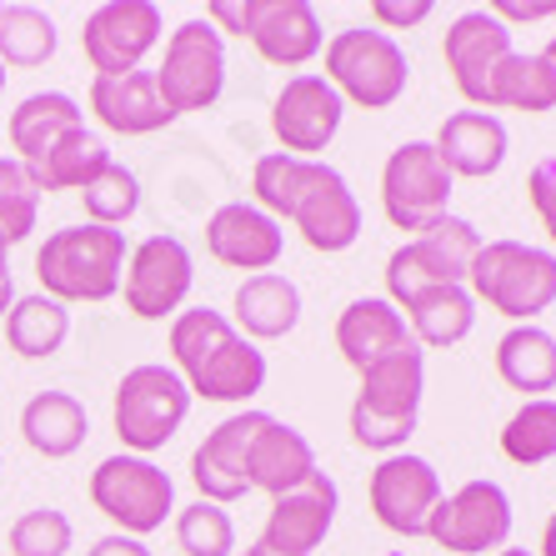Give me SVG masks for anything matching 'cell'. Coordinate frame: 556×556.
Instances as JSON below:
<instances>
[{"label":"cell","mask_w":556,"mask_h":556,"mask_svg":"<svg viewBox=\"0 0 556 556\" xmlns=\"http://www.w3.org/2000/svg\"><path fill=\"white\" fill-rule=\"evenodd\" d=\"M256 206L271 220H291L311 251H351L362 236V201L346 186L337 166L326 161H301L286 151H266L251 170Z\"/></svg>","instance_id":"1"},{"label":"cell","mask_w":556,"mask_h":556,"mask_svg":"<svg viewBox=\"0 0 556 556\" xmlns=\"http://www.w3.org/2000/svg\"><path fill=\"white\" fill-rule=\"evenodd\" d=\"M170 362L186 391L201 402L236 406L266 387V356L256 351V341H247L211 306H191L170 321Z\"/></svg>","instance_id":"2"},{"label":"cell","mask_w":556,"mask_h":556,"mask_svg":"<svg viewBox=\"0 0 556 556\" xmlns=\"http://www.w3.org/2000/svg\"><path fill=\"white\" fill-rule=\"evenodd\" d=\"M427 396V351L406 346L362 371V391L351 402V441L366 452L396 456L412 441Z\"/></svg>","instance_id":"3"},{"label":"cell","mask_w":556,"mask_h":556,"mask_svg":"<svg viewBox=\"0 0 556 556\" xmlns=\"http://www.w3.org/2000/svg\"><path fill=\"white\" fill-rule=\"evenodd\" d=\"M126 231L111 226H61L36 251V276L51 301H111L126 276Z\"/></svg>","instance_id":"4"},{"label":"cell","mask_w":556,"mask_h":556,"mask_svg":"<svg viewBox=\"0 0 556 556\" xmlns=\"http://www.w3.org/2000/svg\"><path fill=\"white\" fill-rule=\"evenodd\" d=\"M466 291L481 306L502 311L506 321L531 326L556 301V251L527 247V241H481Z\"/></svg>","instance_id":"5"},{"label":"cell","mask_w":556,"mask_h":556,"mask_svg":"<svg viewBox=\"0 0 556 556\" xmlns=\"http://www.w3.org/2000/svg\"><path fill=\"white\" fill-rule=\"evenodd\" d=\"M477 251H481V231L466 216L446 211V216H437L431 226H421L406 247L391 251L387 301L402 311L406 301H416L421 291H431V286H466V271H471Z\"/></svg>","instance_id":"6"},{"label":"cell","mask_w":556,"mask_h":556,"mask_svg":"<svg viewBox=\"0 0 556 556\" xmlns=\"http://www.w3.org/2000/svg\"><path fill=\"white\" fill-rule=\"evenodd\" d=\"M326 80L337 86L341 101L362 105V111H387L406 96L412 61L387 30L351 26L326 40Z\"/></svg>","instance_id":"7"},{"label":"cell","mask_w":556,"mask_h":556,"mask_svg":"<svg viewBox=\"0 0 556 556\" xmlns=\"http://www.w3.org/2000/svg\"><path fill=\"white\" fill-rule=\"evenodd\" d=\"M186 412H191V391L176 376V366H161V362L130 366L116 387V402H111L116 437L126 441L130 456L161 452L186 427Z\"/></svg>","instance_id":"8"},{"label":"cell","mask_w":556,"mask_h":556,"mask_svg":"<svg viewBox=\"0 0 556 556\" xmlns=\"http://www.w3.org/2000/svg\"><path fill=\"white\" fill-rule=\"evenodd\" d=\"M91 502L101 517H111L121 527V536H151L166 527V517L176 511V486L151 456H105L91 471Z\"/></svg>","instance_id":"9"},{"label":"cell","mask_w":556,"mask_h":556,"mask_svg":"<svg viewBox=\"0 0 556 556\" xmlns=\"http://www.w3.org/2000/svg\"><path fill=\"white\" fill-rule=\"evenodd\" d=\"M161 101L170 105V116H191V111H211L226 91V40L211 21H181L166 40V61L155 71Z\"/></svg>","instance_id":"10"},{"label":"cell","mask_w":556,"mask_h":556,"mask_svg":"<svg viewBox=\"0 0 556 556\" xmlns=\"http://www.w3.org/2000/svg\"><path fill=\"white\" fill-rule=\"evenodd\" d=\"M452 170L431 141H402L381 166V211L396 231H421L437 216H446L452 201Z\"/></svg>","instance_id":"11"},{"label":"cell","mask_w":556,"mask_h":556,"mask_svg":"<svg viewBox=\"0 0 556 556\" xmlns=\"http://www.w3.org/2000/svg\"><path fill=\"white\" fill-rule=\"evenodd\" d=\"M427 536L452 556H496L511 536V496L502 481H466L452 496H441L427 521Z\"/></svg>","instance_id":"12"},{"label":"cell","mask_w":556,"mask_h":556,"mask_svg":"<svg viewBox=\"0 0 556 556\" xmlns=\"http://www.w3.org/2000/svg\"><path fill=\"white\" fill-rule=\"evenodd\" d=\"M191 281H195V261L181 236H166V231L146 236L141 247L126 256V276H121L126 311L141 316V321L181 316L186 296H191Z\"/></svg>","instance_id":"13"},{"label":"cell","mask_w":556,"mask_h":556,"mask_svg":"<svg viewBox=\"0 0 556 556\" xmlns=\"http://www.w3.org/2000/svg\"><path fill=\"white\" fill-rule=\"evenodd\" d=\"M161 30H166V21H161L155 0H105L86 15L80 51H86L96 76H126V71H141Z\"/></svg>","instance_id":"14"},{"label":"cell","mask_w":556,"mask_h":556,"mask_svg":"<svg viewBox=\"0 0 556 556\" xmlns=\"http://www.w3.org/2000/svg\"><path fill=\"white\" fill-rule=\"evenodd\" d=\"M341 121H346V101L337 96V86L316 71H301L276 91L271 101V130L281 141L286 155H301V161H316L326 146L337 141Z\"/></svg>","instance_id":"15"},{"label":"cell","mask_w":556,"mask_h":556,"mask_svg":"<svg viewBox=\"0 0 556 556\" xmlns=\"http://www.w3.org/2000/svg\"><path fill=\"white\" fill-rule=\"evenodd\" d=\"M366 496H371L376 521L412 542V536H427V521L441 502V477L427 456L396 452V456H381Z\"/></svg>","instance_id":"16"},{"label":"cell","mask_w":556,"mask_h":556,"mask_svg":"<svg viewBox=\"0 0 556 556\" xmlns=\"http://www.w3.org/2000/svg\"><path fill=\"white\" fill-rule=\"evenodd\" d=\"M341 492L326 471H311L296 492H286L271 502L266 527H261V546L276 556H311L326 542V531L337 521Z\"/></svg>","instance_id":"17"},{"label":"cell","mask_w":556,"mask_h":556,"mask_svg":"<svg viewBox=\"0 0 556 556\" xmlns=\"http://www.w3.org/2000/svg\"><path fill=\"white\" fill-rule=\"evenodd\" d=\"M266 416L271 412H236L216 431H206V441L191 456V481H195V492H201V502L231 506L251 492L247 452H251V441H256V431L266 427Z\"/></svg>","instance_id":"18"},{"label":"cell","mask_w":556,"mask_h":556,"mask_svg":"<svg viewBox=\"0 0 556 556\" xmlns=\"http://www.w3.org/2000/svg\"><path fill=\"white\" fill-rule=\"evenodd\" d=\"M206 251L220 266H231V271L261 276L281 261L286 231H281V220H271L261 206H251V201H226L206 220Z\"/></svg>","instance_id":"19"},{"label":"cell","mask_w":556,"mask_h":556,"mask_svg":"<svg viewBox=\"0 0 556 556\" xmlns=\"http://www.w3.org/2000/svg\"><path fill=\"white\" fill-rule=\"evenodd\" d=\"M441 55H446V71H452L456 91L481 111L486 80H492V71L511 55V26L496 21L492 11H462L452 26H446Z\"/></svg>","instance_id":"20"},{"label":"cell","mask_w":556,"mask_h":556,"mask_svg":"<svg viewBox=\"0 0 556 556\" xmlns=\"http://www.w3.org/2000/svg\"><path fill=\"white\" fill-rule=\"evenodd\" d=\"M406 346H416V337L387 296H362L337 316V351L346 356L351 371H366V366L387 362Z\"/></svg>","instance_id":"21"},{"label":"cell","mask_w":556,"mask_h":556,"mask_svg":"<svg viewBox=\"0 0 556 556\" xmlns=\"http://www.w3.org/2000/svg\"><path fill=\"white\" fill-rule=\"evenodd\" d=\"M91 111L105 130L116 136H151V130H166L170 105L161 101V86H155V71H126V76H96L91 80Z\"/></svg>","instance_id":"22"},{"label":"cell","mask_w":556,"mask_h":556,"mask_svg":"<svg viewBox=\"0 0 556 556\" xmlns=\"http://www.w3.org/2000/svg\"><path fill=\"white\" fill-rule=\"evenodd\" d=\"M431 146H437V155L446 161L452 176L486 181V176L502 170L511 136H506L502 116H492V111H456V116L441 121V130H437V141Z\"/></svg>","instance_id":"23"},{"label":"cell","mask_w":556,"mask_h":556,"mask_svg":"<svg viewBox=\"0 0 556 556\" xmlns=\"http://www.w3.org/2000/svg\"><path fill=\"white\" fill-rule=\"evenodd\" d=\"M311 471H321V466H316V452H311V441L301 437L296 427H286V421H276V416H266V427L256 431V441H251V452H247L251 492H266L276 502V496L296 492Z\"/></svg>","instance_id":"24"},{"label":"cell","mask_w":556,"mask_h":556,"mask_svg":"<svg viewBox=\"0 0 556 556\" xmlns=\"http://www.w3.org/2000/svg\"><path fill=\"white\" fill-rule=\"evenodd\" d=\"M251 46L261 51V61L271 65H306L326 46L321 15H316L311 0H261V15L251 26Z\"/></svg>","instance_id":"25"},{"label":"cell","mask_w":556,"mask_h":556,"mask_svg":"<svg viewBox=\"0 0 556 556\" xmlns=\"http://www.w3.org/2000/svg\"><path fill=\"white\" fill-rule=\"evenodd\" d=\"M236 331L247 341H281L296 331L301 321V291L291 276L281 271H261V276H247V281L236 286Z\"/></svg>","instance_id":"26"},{"label":"cell","mask_w":556,"mask_h":556,"mask_svg":"<svg viewBox=\"0 0 556 556\" xmlns=\"http://www.w3.org/2000/svg\"><path fill=\"white\" fill-rule=\"evenodd\" d=\"M21 437L30 452H40L46 462H65L76 456L91 437V416L71 391H36L21 412Z\"/></svg>","instance_id":"27"},{"label":"cell","mask_w":556,"mask_h":556,"mask_svg":"<svg viewBox=\"0 0 556 556\" xmlns=\"http://www.w3.org/2000/svg\"><path fill=\"white\" fill-rule=\"evenodd\" d=\"M86 121H80V105L76 96L65 91H36L26 96V101L11 111V151L21 166H30V161H40V155L51 151L61 136H71V130H80Z\"/></svg>","instance_id":"28"},{"label":"cell","mask_w":556,"mask_h":556,"mask_svg":"<svg viewBox=\"0 0 556 556\" xmlns=\"http://www.w3.org/2000/svg\"><path fill=\"white\" fill-rule=\"evenodd\" d=\"M496 376L527 402L556 391V337L546 326H511L496 341Z\"/></svg>","instance_id":"29"},{"label":"cell","mask_w":556,"mask_h":556,"mask_svg":"<svg viewBox=\"0 0 556 556\" xmlns=\"http://www.w3.org/2000/svg\"><path fill=\"white\" fill-rule=\"evenodd\" d=\"M402 316H406V326H412V337L421 351L427 346L446 351V346L471 337V326H477V301H471L466 286H431V291H421L416 301H406Z\"/></svg>","instance_id":"30"},{"label":"cell","mask_w":556,"mask_h":556,"mask_svg":"<svg viewBox=\"0 0 556 556\" xmlns=\"http://www.w3.org/2000/svg\"><path fill=\"white\" fill-rule=\"evenodd\" d=\"M105 166H111V146H105L96 130L80 126V130H71V136H61V141L40 155V161H30L26 170H30V181H36V191H86Z\"/></svg>","instance_id":"31"},{"label":"cell","mask_w":556,"mask_h":556,"mask_svg":"<svg viewBox=\"0 0 556 556\" xmlns=\"http://www.w3.org/2000/svg\"><path fill=\"white\" fill-rule=\"evenodd\" d=\"M496 105H506V111H527V116L552 111L556 105V71L542 61V51L536 55L511 51L502 65H496L492 80H486V96H481V111H496Z\"/></svg>","instance_id":"32"},{"label":"cell","mask_w":556,"mask_h":556,"mask_svg":"<svg viewBox=\"0 0 556 556\" xmlns=\"http://www.w3.org/2000/svg\"><path fill=\"white\" fill-rule=\"evenodd\" d=\"M65 337H71V311L61 301H51L46 291L40 296H15V306L5 311V341L26 362L55 356L65 346Z\"/></svg>","instance_id":"33"},{"label":"cell","mask_w":556,"mask_h":556,"mask_svg":"<svg viewBox=\"0 0 556 556\" xmlns=\"http://www.w3.org/2000/svg\"><path fill=\"white\" fill-rule=\"evenodd\" d=\"M55 21L36 5H0V65L30 71L55 55Z\"/></svg>","instance_id":"34"},{"label":"cell","mask_w":556,"mask_h":556,"mask_svg":"<svg viewBox=\"0 0 556 556\" xmlns=\"http://www.w3.org/2000/svg\"><path fill=\"white\" fill-rule=\"evenodd\" d=\"M502 456L517 466H542L556 456V402L536 396L521 402V412L502 427Z\"/></svg>","instance_id":"35"},{"label":"cell","mask_w":556,"mask_h":556,"mask_svg":"<svg viewBox=\"0 0 556 556\" xmlns=\"http://www.w3.org/2000/svg\"><path fill=\"white\" fill-rule=\"evenodd\" d=\"M36 216L40 191L30 181V170L15 155H0V236H5V247H21L36 231Z\"/></svg>","instance_id":"36"},{"label":"cell","mask_w":556,"mask_h":556,"mask_svg":"<svg viewBox=\"0 0 556 556\" xmlns=\"http://www.w3.org/2000/svg\"><path fill=\"white\" fill-rule=\"evenodd\" d=\"M80 201H86L91 226H111V231H116L121 220H130L136 211H141V181H136V170L130 166L111 161V166L80 191Z\"/></svg>","instance_id":"37"},{"label":"cell","mask_w":556,"mask_h":556,"mask_svg":"<svg viewBox=\"0 0 556 556\" xmlns=\"http://www.w3.org/2000/svg\"><path fill=\"white\" fill-rule=\"evenodd\" d=\"M176 542L186 556H236V527L226 517V506L191 502L176 517Z\"/></svg>","instance_id":"38"},{"label":"cell","mask_w":556,"mask_h":556,"mask_svg":"<svg viewBox=\"0 0 556 556\" xmlns=\"http://www.w3.org/2000/svg\"><path fill=\"white\" fill-rule=\"evenodd\" d=\"M71 542H76L71 517L55 506H36L26 517H15L11 527V556H65Z\"/></svg>","instance_id":"39"},{"label":"cell","mask_w":556,"mask_h":556,"mask_svg":"<svg viewBox=\"0 0 556 556\" xmlns=\"http://www.w3.org/2000/svg\"><path fill=\"white\" fill-rule=\"evenodd\" d=\"M527 195H531V211L542 216L546 236L556 241V155H546V161H536V166H531Z\"/></svg>","instance_id":"40"},{"label":"cell","mask_w":556,"mask_h":556,"mask_svg":"<svg viewBox=\"0 0 556 556\" xmlns=\"http://www.w3.org/2000/svg\"><path fill=\"white\" fill-rule=\"evenodd\" d=\"M371 15L381 26H421L431 15V0H412V5H391V0H376Z\"/></svg>","instance_id":"41"},{"label":"cell","mask_w":556,"mask_h":556,"mask_svg":"<svg viewBox=\"0 0 556 556\" xmlns=\"http://www.w3.org/2000/svg\"><path fill=\"white\" fill-rule=\"evenodd\" d=\"M86 556H151V552H146V542H136V536L111 531V536H101V542H96Z\"/></svg>","instance_id":"42"},{"label":"cell","mask_w":556,"mask_h":556,"mask_svg":"<svg viewBox=\"0 0 556 556\" xmlns=\"http://www.w3.org/2000/svg\"><path fill=\"white\" fill-rule=\"evenodd\" d=\"M496 21H542V15H556V5H511V0H502V5H492Z\"/></svg>","instance_id":"43"},{"label":"cell","mask_w":556,"mask_h":556,"mask_svg":"<svg viewBox=\"0 0 556 556\" xmlns=\"http://www.w3.org/2000/svg\"><path fill=\"white\" fill-rule=\"evenodd\" d=\"M542 556H556V511H552V521H546V531H542Z\"/></svg>","instance_id":"44"},{"label":"cell","mask_w":556,"mask_h":556,"mask_svg":"<svg viewBox=\"0 0 556 556\" xmlns=\"http://www.w3.org/2000/svg\"><path fill=\"white\" fill-rule=\"evenodd\" d=\"M11 306H15V286H11V281H0V316H5Z\"/></svg>","instance_id":"45"},{"label":"cell","mask_w":556,"mask_h":556,"mask_svg":"<svg viewBox=\"0 0 556 556\" xmlns=\"http://www.w3.org/2000/svg\"><path fill=\"white\" fill-rule=\"evenodd\" d=\"M0 281H11V247H5V236H0Z\"/></svg>","instance_id":"46"},{"label":"cell","mask_w":556,"mask_h":556,"mask_svg":"<svg viewBox=\"0 0 556 556\" xmlns=\"http://www.w3.org/2000/svg\"><path fill=\"white\" fill-rule=\"evenodd\" d=\"M542 61H546V65H552V71H556V36H552V40H546V51H542Z\"/></svg>","instance_id":"47"},{"label":"cell","mask_w":556,"mask_h":556,"mask_svg":"<svg viewBox=\"0 0 556 556\" xmlns=\"http://www.w3.org/2000/svg\"><path fill=\"white\" fill-rule=\"evenodd\" d=\"M236 556H276V552H266V546L256 542V546H247V552H236Z\"/></svg>","instance_id":"48"},{"label":"cell","mask_w":556,"mask_h":556,"mask_svg":"<svg viewBox=\"0 0 556 556\" xmlns=\"http://www.w3.org/2000/svg\"><path fill=\"white\" fill-rule=\"evenodd\" d=\"M496 556H531V552H517V546H502V552H496Z\"/></svg>","instance_id":"49"},{"label":"cell","mask_w":556,"mask_h":556,"mask_svg":"<svg viewBox=\"0 0 556 556\" xmlns=\"http://www.w3.org/2000/svg\"><path fill=\"white\" fill-rule=\"evenodd\" d=\"M0 96H5V65H0Z\"/></svg>","instance_id":"50"}]
</instances>
